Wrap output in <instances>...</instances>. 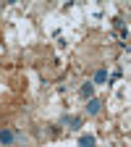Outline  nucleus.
Returning <instances> with one entry per match:
<instances>
[{
	"label": "nucleus",
	"instance_id": "f257e3e1",
	"mask_svg": "<svg viewBox=\"0 0 131 147\" xmlns=\"http://www.w3.org/2000/svg\"><path fill=\"white\" fill-rule=\"evenodd\" d=\"M100 108H102V100H100V97H89V100H87V113H89V116H97Z\"/></svg>",
	"mask_w": 131,
	"mask_h": 147
},
{
	"label": "nucleus",
	"instance_id": "f03ea898",
	"mask_svg": "<svg viewBox=\"0 0 131 147\" xmlns=\"http://www.w3.org/2000/svg\"><path fill=\"white\" fill-rule=\"evenodd\" d=\"M81 97H95V82H84L81 84Z\"/></svg>",
	"mask_w": 131,
	"mask_h": 147
},
{
	"label": "nucleus",
	"instance_id": "7ed1b4c3",
	"mask_svg": "<svg viewBox=\"0 0 131 147\" xmlns=\"http://www.w3.org/2000/svg\"><path fill=\"white\" fill-rule=\"evenodd\" d=\"M95 144H97V139L92 134H81L79 137V147H95Z\"/></svg>",
	"mask_w": 131,
	"mask_h": 147
},
{
	"label": "nucleus",
	"instance_id": "20e7f679",
	"mask_svg": "<svg viewBox=\"0 0 131 147\" xmlns=\"http://www.w3.org/2000/svg\"><path fill=\"white\" fill-rule=\"evenodd\" d=\"M13 137H16V134L11 131V129H3V131H0V142H3V144H11Z\"/></svg>",
	"mask_w": 131,
	"mask_h": 147
},
{
	"label": "nucleus",
	"instance_id": "39448f33",
	"mask_svg": "<svg viewBox=\"0 0 131 147\" xmlns=\"http://www.w3.org/2000/svg\"><path fill=\"white\" fill-rule=\"evenodd\" d=\"M105 82H107V71H105V68H100V71L95 74V84H105Z\"/></svg>",
	"mask_w": 131,
	"mask_h": 147
},
{
	"label": "nucleus",
	"instance_id": "423d86ee",
	"mask_svg": "<svg viewBox=\"0 0 131 147\" xmlns=\"http://www.w3.org/2000/svg\"><path fill=\"white\" fill-rule=\"evenodd\" d=\"M68 129H73V131H79L81 129V118H71V126Z\"/></svg>",
	"mask_w": 131,
	"mask_h": 147
}]
</instances>
